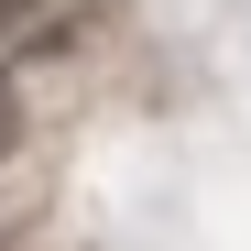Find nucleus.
Returning <instances> with one entry per match:
<instances>
[{
    "label": "nucleus",
    "instance_id": "nucleus-2",
    "mask_svg": "<svg viewBox=\"0 0 251 251\" xmlns=\"http://www.w3.org/2000/svg\"><path fill=\"white\" fill-rule=\"evenodd\" d=\"M33 11H44V0H0V33H22V22H33Z\"/></svg>",
    "mask_w": 251,
    "mask_h": 251
},
{
    "label": "nucleus",
    "instance_id": "nucleus-1",
    "mask_svg": "<svg viewBox=\"0 0 251 251\" xmlns=\"http://www.w3.org/2000/svg\"><path fill=\"white\" fill-rule=\"evenodd\" d=\"M11 142H22V99H11V76H0V164H11Z\"/></svg>",
    "mask_w": 251,
    "mask_h": 251
}]
</instances>
